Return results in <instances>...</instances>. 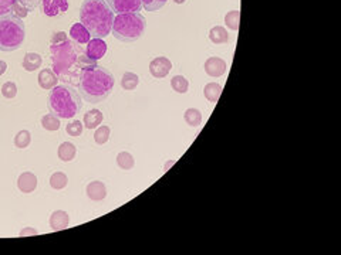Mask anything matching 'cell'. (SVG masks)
Segmentation results:
<instances>
[{"instance_id":"obj_25","label":"cell","mask_w":341,"mask_h":255,"mask_svg":"<svg viewBox=\"0 0 341 255\" xmlns=\"http://www.w3.org/2000/svg\"><path fill=\"white\" fill-rule=\"evenodd\" d=\"M117 164L123 170H131L135 166L134 156L128 152H120L117 154Z\"/></svg>"},{"instance_id":"obj_4","label":"cell","mask_w":341,"mask_h":255,"mask_svg":"<svg viewBox=\"0 0 341 255\" xmlns=\"http://www.w3.org/2000/svg\"><path fill=\"white\" fill-rule=\"evenodd\" d=\"M83 102L78 91L71 85H56L49 97V109L50 113L60 119H72L81 111Z\"/></svg>"},{"instance_id":"obj_31","label":"cell","mask_w":341,"mask_h":255,"mask_svg":"<svg viewBox=\"0 0 341 255\" xmlns=\"http://www.w3.org/2000/svg\"><path fill=\"white\" fill-rule=\"evenodd\" d=\"M1 95L7 100H13L17 95V85L13 81H7L1 87Z\"/></svg>"},{"instance_id":"obj_1","label":"cell","mask_w":341,"mask_h":255,"mask_svg":"<svg viewBox=\"0 0 341 255\" xmlns=\"http://www.w3.org/2000/svg\"><path fill=\"white\" fill-rule=\"evenodd\" d=\"M53 71L57 75L59 81L67 85H78L83 71L97 64L90 60L85 54V49L75 41L66 39L60 43H50Z\"/></svg>"},{"instance_id":"obj_30","label":"cell","mask_w":341,"mask_h":255,"mask_svg":"<svg viewBox=\"0 0 341 255\" xmlns=\"http://www.w3.org/2000/svg\"><path fill=\"white\" fill-rule=\"evenodd\" d=\"M31 142V133L26 129H23L20 132H17V135L14 136V146L17 149H26Z\"/></svg>"},{"instance_id":"obj_24","label":"cell","mask_w":341,"mask_h":255,"mask_svg":"<svg viewBox=\"0 0 341 255\" xmlns=\"http://www.w3.org/2000/svg\"><path fill=\"white\" fill-rule=\"evenodd\" d=\"M139 84V77L134 72H125L121 78V87L125 91H134Z\"/></svg>"},{"instance_id":"obj_38","label":"cell","mask_w":341,"mask_h":255,"mask_svg":"<svg viewBox=\"0 0 341 255\" xmlns=\"http://www.w3.org/2000/svg\"><path fill=\"white\" fill-rule=\"evenodd\" d=\"M6 70H7V62L0 60V77L6 72Z\"/></svg>"},{"instance_id":"obj_32","label":"cell","mask_w":341,"mask_h":255,"mask_svg":"<svg viewBox=\"0 0 341 255\" xmlns=\"http://www.w3.org/2000/svg\"><path fill=\"white\" fill-rule=\"evenodd\" d=\"M83 129L84 125L80 121H72V122H70L66 126V132L68 133L70 136H72V138H78L83 133Z\"/></svg>"},{"instance_id":"obj_11","label":"cell","mask_w":341,"mask_h":255,"mask_svg":"<svg viewBox=\"0 0 341 255\" xmlns=\"http://www.w3.org/2000/svg\"><path fill=\"white\" fill-rule=\"evenodd\" d=\"M205 72L212 78H219L226 72V61L220 57H209L205 61Z\"/></svg>"},{"instance_id":"obj_35","label":"cell","mask_w":341,"mask_h":255,"mask_svg":"<svg viewBox=\"0 0 341 255\" xmlns=\"http://www.w3.org/2000/svg\"><path fill=\"white\" fill-rule=\"evenodd\" d=\"M16 1H17L19 4H21L23 7H26L29 11H31L34 10V9H37L43 0H16Z\"/></svg>"},{"instance_id":"obj_18","label":"cell","mask_w":341,"mask_h":255,"mask_svg":"<svg viewBox=\"0 0 341 255\" xmlns=\"http://www.w3.org/2000/svg\"><path fill=\"white\" fill-rule=\"evenodd\" d=\"M42 64H43L42 55H40V54H37V52H26V55H24V58H23V62H21L23 68L29 72H33V71H36V70H39V68L42 67Z\"/></svg>"},{"instance_id":"obj_28","label":"cell","mask_w":341,"mask_h":255,"mask_svg":"<svg viewBox=\"0 0 341 255\" xmlns=\"http://www.w3.org/2000/svg\"><path fill=\"white\" fill-rule=\"evenodd\" d=\"M171 87L178 94H186L188 88H189V82H188V80H186L184 75H175L171 80Z\"/></svg>"},{"instance_id":"obj_10","label":"cell","mask_w":341,"mask_h":255,"mask_svg":"<svg viewBox=\"0 0 341 255\" xmlns=\"http://www.w3.org/2000/svg\"><path fill=\"white\" fill-rule=\"evenodd\" d=\"M43 11L49 17L62 16L68 10V0H43Z\"/></svg>"},{"instance_id":"obj_6","label":"cell","mask_w":341,"mask_h":255,"mask_svg":"<svg viewBox=\"0 0 341 255\" xmlns=\"http://www.w3.org/2000/svg\"><path fill=\"white\" fill-rule=\"evenodd\" d=\"M26 39V26L14 14L0 17V51L11 52L20 49Z\"/></svg>"},{"instance_id":"obj_3","label":"cell","mask_w":341,"mask_h":255,"mask_svg":"<svg viewBox=\"0 0 341 255\" xmlns=\"http://www.w3.org/2000/svg\"><path fill=\"white\" fill-rule=\"evenodd\" d=\"M114 13L105 0H84L80 9V21L91 37L105 39L111 34Z\"/></svg>"},{"instance_id":"obj_39","label":"cell","mask_w":341,"mask_h":255,"mask_svg":"<svg viewBox=\"0 0 341 255\" xmlns=\"http://www.w3.org/2000/svg\"><path fill=\"white\" fill-rule=\"evenodd\" d=\"M172 1H175L176 4H184L186 0H172Z\"/></svg>"},{"instance_id":"obj_14","label":"cell","mask_w":341,"mask_h":255,"mask_svg":"<svg viewBox=\"0 0 341 255\" xmlns=\"http://www.w3.org/2000/svg\"><path fill=\"white\" fill-rule=\"evenodd\" d=\"M50 227L53 231H62L66 230L68 224H70V215L68 213H66L64 210H57L50 215Z\"/></svg>"},{"instance_id":"obj_16","label":"cell","mask_w":341,"mask_h":255,"mask_svg":"<svg viewBox=\"0 0 341 255\" xmlns=\"http://www.w3.org/2000/svg\"><path fill=\"white\" fill-rule=\"evenodd\" d=\"M37 80H39V85L42 87L43 90H46V91L53 90L57 85V82H59L57 75L54 74L53 70H49V68H44V70L39 72Z\"/></svg>"},{"instance_id":"obj_34","label":"cell","mask_w":341,"mask_h":255,"mask_svg":"<svg viewBox=\"0 0 341 255\" xmlns=\"http://www.w3.org/2000/svg\"><path fill=\"white\" fill-rule=\"evenodd\" d=\"M14 3H16V0H0V17L13 14Z\"/></svg>"},{"instance_id":"obj_29","label":"cell","mask_w":341,"mask_h":255,"mask_svg":"<svg viewBox=\"0 0 341 255\" xmlns=\"http://www.w3.org/2000/svg\"><path fill=\"white\" fill-rule=\"evenodd\" d=\"M110 135H111L110 126H105V125L98 126V128H95V132H94V141L97 145H104V143L108 142Z\"/></svg>"},{"instance_id":"obj_5","label":"cell","mask_w":341,"mask_h":255,"mask_svg":"<svg viewBox=\"0 0 341 255\" xmlns=\"http://www.w3.org/2000/svg\"><path fill=\"white\" fill-rule=\"evenodd\" d=\"M145 26H146L145 17L139 11L123 13L114 17L111 33L117 40L123 43H134L142 37Z\"/></svg>"},{"instance_id":"obj_26","label":"cell","mask_w":341,"mask_h":255,"mask_svg":"<svg viewBox=\"0 0 341 255\" xmlns=\"http://www.w3.org/2000/svg\"><path fill=\"white\" fill-rule=\"evenodd\" d=\"M67 183H68V177L63 172H56L50 177V186L54 190H63L67 186Z\"/></svg>"},{"instance_id":"obj_22","label":"cell","mask_w":341,"mask_h":255,"mask_svg":"<svg viewBox=\"0 0 341 255\" xmlns=\"http://www.w3.org/2000/svg\"><path fill=\"white\" fill-rule=\"evenodd\" d=\"M184 119H185V122L189 126L198 128L201 125V122H202V113L197 108H188L185 113H184Z\"/></svg>"},{"instance_id":"obj_8","label":"cell","mask_w":341,"mask_h":255,"mask_svg":"<svg viewBox=\"0 0 341 255\" xmlns=\"http://www.w3.org/2000/svg\"><path fill=\"white\" fill-rule=\"evenodd\" d=\"M171 70H172V62L166 57H155L149 62V72L156 80L165 78Z\"/></svg>"},{"instance_id":"obj_9","label":"cell","mask_w":341,"mask_h":255,"mask_svg":"<svg viewBox=\"0 0 341 255\" xmlns=\"http://www.w3.org/2000/svg\"><path fill=\"white\" fill-rule=\"evenodd\" d=\"M107 52V43L103 39H97L94 37L87 43V49H85V54L90 60L93 61H98L101 60Z\"/></svg>"},{"instance_id":"obj_36","label":"cell","mask_w":341,"mask_h":255,"mask_svg":"<svg viewBox=\"0 0 341 255\" xmlns=\"http://www.w3.org/2000/svg\"><path fill=\"white\" fill-rule=\"evenodd\" d=\"M13 14L14 16H17L19 19H24L27 14H29V10L26 9V7H23L21 4H19L17 1L14 3V9H13Z\"/></svg>"},{"instance_id":"obj_23","label":"cell","mask_w":341,"mask_h":255,"mask_svg":"<svg viewBox=\"0 0 341 255\" xmlns=\"http://www.w3.org/2000/svg\"><path fill=\"white\" fill-rule=\"evenodd\" d=\"M42 126L49 131V132H54V131H59L60 126H62V122H60V118H57L56 115L53 113H47L42 118Z\"/></svg>"},{"instance_id":"obj_17","label":"cell","mask_w":341,"mask_h":255,"mask_svg":"<svg viewBox=\"0 0 341 255\" xmlns=\"http://www.w3.org/2000/svg\"><path fill=\"white\" fill-rule=\"evenodd\" d=\"M104 115L100 109H91L87 113H84L83 125L87 129H95L98 128L101 122H103Z\"/></svg>"},{"instance_id":"obj_37","label":"cell","mask_w":341,"mask_h":255,"mask_svg":"<svg viewBox=\"0 0 341 255\" xmlns=\"http://www.w3.org/2000/svg\"><path fill=\"white\" fill-rule=\"evenodd\" d=\"M37 234V230H34V228H30V227H27V228H23L20 231V235H36Z\"/></svg>"},{"instance_id":"obj_15","label":"cell","mask_w":341,"mask_h":255,"mask_svg":"<svg viewBox=\"0 0 341 255\" xmlns=\"http://www.w3.org/2000/svg\"><path fill=\"white\" fill-rule=\"evenodd\" d=\"M70 37H71L72 41H75V43H78V44H81V46H83V44H87L88 41L91 40L90 31L87 30L81 23L72 24L71 29H70Z\"/></svg>"},{"instance_id":"obj_20","label":"cell","mask_w":341,"mask_h":255,"mask_svg":"<svg viewBox=\"0 0 341 255\" xmlns=\"http://www.w3.org/2000/svg\"><path fill=\"white\" fill-rule=\"evenodd\" d=\"M222 85L220 84H216V82H209L204 87V95L209 102H213L216 103L220 98V94H222Z\"/></svg>"},{"instance_id":"obj_33","label":"cell","mask_w":341,"mask_h":255,"mask_svg":"<svg viewBox=\"0 0 341 255\" xmlns=\"http://www.w3.org/2000/svg\"><path fill=\"white\" fill-rule=\"evenodd\" d=\"M168 0H142V6L146 11H158L166 4Z\"/></svg>"},{"instance_id":"obj_27","label":"cell","mask_w":341,"mask_h":255,"mask_svg":"<svg viewBox=\"0 0 341 255\" xmlns=\"http://www.w3.org/2000/svg\"><path fill=\"white\" fill-rule=\"evenodd\" d=\"M225 24L227 26V29H230V30H239V27H240V11H227L226 16H225Z\"/></svg>"},{"instance_id":"obj_19","label":"cell","mask_w":341,"mask_h":255,"mask_svg":"<svg viewBox=\"0 0 341 255\" xmlns=\"http://www.w3.org/2000/svg\"><path fill=\"white\" fill-rule=\"evenodd\" d=\"M229 39H230L229 33L222 26H215L209 31V40L212 41L213 44H226Z\"/></svg>"},{"instance_id":"obj_7","label":"cell","mask_w":341,"mask_h":255,"mask_svg":"<svg viewBox=\"0 0 341 255\" xmlns=\"http://www.w3.org/2000/svg\"><path fill=\"white\" fill-rule=\"evenodd\" d=\"M105 3L115 14L135 13L142 9V0H105Z\"/></svg>"},{"instance_id":"obj_12","label":"cell","mask_w":341,"mask_h":255,"mask_svg":"<svg viewBox=\"0 0 341 255\" xmlns=\"http://www.w3.org/2000/svg\"><path fill=\"white\" fill-rule=\"evenodd\" d=\"M17 187L21 193H33L37 189V176L31 172H24L17 179Z\"/></svg>"},{"instance_id":"obj_2","label":"cell","mask_w":341,"mask_h":255,"mask_svg":"<svg viewBox=\"0 0 341 255\" xmlns=\"http://www.w3.org/2000/svg\"><path fill=\"white\" fill-rule=\"evenodd\" d=\"M114 75L110 70L93 64L87 67L78 81V94L88 103H101L114 90Z\"/></svg>"},{"instance_id":"obj_21","label":"cell","mask_w":341,"mask_h":255,"mask_svg":"<svg viewBox=\"0 0 341 255\" xmlns=\"http://www.w3.org/2000/svg\"><path fill=\"white\" fill-rule=\"evenodd\" d=\"M75 153H77V149L70 142H63L59 146V151H57V154H59L60 160H63V162H71V160H74Z\"/></svg>"},{"instance_id":"obj_13","label":"cell","mask_w":341,"mask_h":255,"mask_svg":"<svg viewBox=\"0 0 341 255\" xmlns=\"http://www.w3.org/2000/svg\"><path fill=\"white\" fill-rule=\"evenodd\" d=\"M85 193H87V197L93 202H103L107 197V186L100 180H94L91 183L87 184Z\"/></svg>"}]
</instances>
